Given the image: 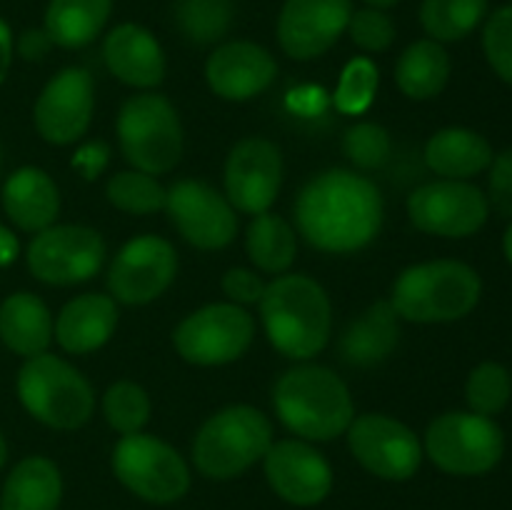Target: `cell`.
I'll use <instances>...</instances> for the list:
<instances>
[{"label":"cell","instance_id":"obj_1","mask_svg":"<svg viewBox=\"0 0 512 510\" xmlns=\"http://www.w3.org/2000/svg\"><path fill=\"white\" fill-rule=\"evenodd\" d=\"M383 213L373 180L343 168L315 175L295 200L300 235L323 253H355L373 243Z\"/></svg>","mask_w":512,"mask_h":510},{"label":"cell","instance_id":"obj_2","mask_svg":"<svg viewBox=\"0 0 512 510\" xmlns=\"http://www.w3.org/2000/svg\"><path fill=\"white\" fill-rule=\"evenodd\" d=\"M260 318L280 355L308 360L328 345L333 308L323 285L308 275H280L265 285Z\"/></svg>","mask_w":512,"mask_h":510},{"label":"cell","instance_id":"obj_3","mask_svg":"<svg viewBox=\"0 0 512 510\" xmlns=\"http://www.w3.org/2000/svg\"><path fill=\"white\" fill-rule=\"evenodd\" d=\"M273 405L290 433L315 443L335 440L355 418L348 385L323 365H298L280 375Z\"/></svg>","mask_w":512,"mask_h":510},{"label":"cell","instance_id":"obj_4","mask_svg":"<svg viewBox=\"0 0 512 510\" xmlns=\"http://www.w3.org/2000/svg\"><path fill=\"white\" fill-rule=\"evenodd\" d=\"M480 275L460 260H433L403 270L393 285L395 313L410 323H450L478 305Z\"/></svg>","mask_w":512,"mask_h":510},{"label":"cell","instance_id":"obj_5","mask_svg":"<svg viewBox=\"0 0 512 510\" xmlns=\"http://www.w3.org/2000/svg\"><path fill=\"white\" fill-rule=\"evenodd\" d=\"M273 445V425L250 405L210 415L193 440V463L205 478L230 480L253 468Z\"/></svg>","mask_w":512,"mask_h":510},{"label":"cell","instance_id":"obj_6","mask_svg":"<svg viewBox=\"0 0 512 510\" xmlns=\"http://www.w3.org/2000/svg\"><path fill=\"white\" fill-rule=\"evenodd\" d=\"M18 398L35 420L55 430L80 428L95 408V393L85 375L50 353L25 360L18 373Z\"/></svg>","mask_w":512,"mask_h":510},{"label":"cell","instance_id":"obj_7","mask_svg":"<svg viewBox=\"0 0 512 510\" xmlns=\"http://www.w3.org/2000/svg\"><path fill=\"white\" fill-rule=\"evenodd\" d=\"M118 140L125 160L148 175L173 170L183 155V125L165 95L143 93L125 100L118 115Z\"/></svg>","mask_w":512,"mask_h":510},{"label":"cell","instance_id":"obj_8","mask_svg":"<svg viewBox=\"0 0 512 510\" xmlns=\"http://www.w3.org/2000/svg\"><path fill=\"white\" fill-rule=\"evenodd\" d=\"M113 473L140 500L170 505L190 490V468L183 455L153 435H123L113 450Z\"/></svg>","mask_w":512,"mask_h":510},{"label":"cell","instance_id":"obj_9","mask_svg":"<svg viewBox=\"0 0 512 510\" xmlns=\"http://www.w3.org/2000/svg\"><path fill=\"white\" fill-rule=\"evenodd\" d=\"M425 453L443 473L483 475L503 458L505 435L488 415L455 410L428 425Z\"/></svg>","mask_w":512,"mask_h":510},{"label":"cell","instance_id":"obj_10","mask_svg":"<svg viewBox=\"0 0 512 510\" xmlns=\"http://www.w3.org/2000/svg\"><path fill=\"white\" fill-rule=\"evenodd\" d=\"M255 335L253 315L235 303H213L190 313L175 328L173 343L180 358L193 365H225L250 348Z\"/></svg>","mask_w":512,"mask_h":510},{"label":"cell","instance_id":"obj_11","mask_svg":"<svg viewBox=\"0 0 512 510\" xmlns=\"http://www.w3.org/2000/svg\"><path fill=\"white\" fill-rule=\"evenodd\" d=\"M105 260V240L85 225H50L28 245V268L48 285L85 283Z\"/></svg>","mask_w":512,"mask_h":510},{"label":"cell","instance_id":"obj_12","mask_svg":"<svg viewBox=\"0 0 512 510\" xmlns=\"http://www.w3.org/2000/svg\"><path fill=\"white\" fill-rule=\"evenodd\" d=\"M345 433L353 458L383 480H410L423 463L418 435L390 415H358Z\"/></svg>","mask_w":512,"mask_h":510},{"label":"cell","instance_id":"obj_13","mask_svg":"<svg viewBox=\"0 0 512 510\" xmlns=\"http://www.w3.org/2000/svg\"><path fill=\"white\" fill-rule=\"evenodd\" d=\"M488 198L465 180H435L408 198V215L423 233L440 238H468L488 220Z\"/></svg>","mask_w":512,"mask_h":510},{"label":"cell","instance_id":"obj_14","mask_svg":"<svg viewBox=\"0 0 512 510\" xmlns=\"http://www.w3.org/2000/svg\"><path fill=\"white\" fill-rule=\"evenodd\" d=\"M165 210L190 245L200 250H220L238 233L235 208L213 185L200 180H178L165 190Z\"/></svg>","mask_w":512,"mask_h":510},{"label":"cell","instance_id":"obj_15","mask_svg":"<svg viewBox=\"0 0 512 510\" xmlns=\"http://www.w3.org/2000/svg\"><path fill=\"white\" fill-rule=\"evenodd\" d=\"M178 273V253L158 235L128 240L115 255L108 273L113 300L125 305H145L163 295Z\"/></svg>","mask_w":512,"mask_h":510},{"label":"cell","instance_id":"obj_16","mask_svg":"<svg viewBox=\"0 0 512 510\" xmlns=\"http://www.w3.org/2000/svg\"><path fill=\"white\" fill-rule=\"evenodd\" d=\"M283 183V158L273 140L245 138L225 163V198L248 215L268 213Z\"/></svg>","mask_w":512,"mask_h":510},{"label":"cell","instance_id":"obj_17","mask_svg":"<svg viewBox=\"0 0 512 510\" xmlns=\"http://www.w3.org/2000/svg\"><path fill=\"white\" fill-rule=\"evenodd\" d=\"M353 0H285L278 15V43L293 60L328 53L348 30Z\"/></svg>","mask_w":512,"mask_h":510},{"label":"cell","instance_id":"obj_18","mask_svg":"<svg viewBox=\"0 0 512 510\" xmlns=\"http://www.w3.org/2000/svg\"><path fill=\"white\" fill-rule=\"evenodd\" d=\"M265 478L275 495L298 508L320 505L333 490V468L305 440H280L263 458Z\"/></svg>","mask_w":512,"mask_h":510},{"label":"cell","instance_id":"obj_19","mask_svg":"<svg viewBox=\"0 0 512 510\" xmlns=\"http://www.w3.org/2000/svg\"><path fill=\"white\" fill-rule=\"evenodd\" d=\"M93 78L83 68H65L35 100V128L48 143L70 145L83 138L93 118Z\"/></svg>","mask_w":512,"mask_h":510},{"label":"cell","instance_id":"obj_20","mask_svg":"<svg viewBox=\"0 0 512 510\" xmlns=\"http://www.w3.org/2000/svg\"><path fill=\"white\" fill-rule=\"evenodd\" d=\"M278 75L273 55L250 40H233L213 50L205 63L210 90L225 100H250L268 90Z\"/></svg>","mask_w":512,"mask_h":510},{"label":"cell","instance_id":"obj_21","mask_svg":"<svg viewBox=\"0 0 512 510\" xmlns=\"http://www.w3.org/2000/svg\"><path fill=\"white\" fill-rule=\"evenodd\" d=\"M110 73L133 88H155L165 78V53L158 38L138 23H120L103 43Z\"/></svg>","mask_w":512,"mask_h":510},{"label":"cell","instance_id":"obj_22","mask_svg":"<svg viewBox=\"0 0 512 510\" xmlns=\"http://www.w3.org/2000/svg\"><path fill=\"white\" fill-rule=\"evenodd\" d=\"M115 325H118L115 300L103 293H85L60 310L55 338L65 353L85 355L108 343Z\"/></svg>","mask_w":512,"mask_h":510},{"label":"cell","instance_id":"obj_23","mask_svg":"<svg viewBox=\"0 0 512 510\" xmlns=\"http://www.w3.org/2000/svg\"><path fill=\"white\" fill-rule=\"evenodd\" d=\"M3 208L25 233L50 228L60 213V193L55 180L40 168H20L5 180Z\"/></svg>","mask_w":512,"mask_h":510},{"label":"cell","instance_id":"obj_24","mask_svg":"<svg viewBox=\"0 0 512 510\" xmlns=\"http://www.w3.org/2000/svg\"><path fill=\"white\" fill-rule=\"evenodd\" d=\"M398 340L400 315L390 300H378L340 335V358L353 368H373L398 348Z\"/></svg>","mask_w":512,"mask_h":510},{"label":"cell","instance_id":"obj_25","mask_svg":"<svg viewBox=\"0 0 512 510\" xmlns=\"http://www.w3.org/2000/svg\"><path fill=\"white\" fill-rule=\"evenodd\" d=\"M0 340L13 353L35 358L53 340V318L38 295L13 293L0 305Z\"/></svg>","mask_w":512,"mask_h":510},{"label":"cell","instance_id":"obj_26","mask_svg":"<svg viewBox=\"0 0 512 510\" xmlns=\"http://www.w3.org/2000/svg\"><path fill=\"white\" fill-rule=\"evenodd\" d=\"M63 478L58 465L45 455L23 458L5 478L0 510H58Z\"/></svg>","mask_w":512,"mask_h":510},{"label":"cell","instance_id":"obj_27","mask_svg":"<svg viewBox=\"0 0 512 510\" xmlns=\"http://www.w3.org/2000/svg\"><path fill=\"white\" fill-rule=\"evenodd\" d=\"M425 163L445 180H468L493 163V148L468 128L438 130L425 145Z\"/></svg>","mask_w":512,"mask_h":510},{"label":"cell","instance_id":"obj_28","mask_svg":"<svg viewBox=\"0 0 512 510\" xmlns=\"http://www.w3.org/2000/svg\"><path fill=\"white\" fill-rule=\"evenodd\" d=\"M113 13V0H50L45 33L60 48H85L103 33Z\"/></svg>","mask_w":512,"mask_h":510},{"label":"cell","instance_id":"obj_29","mask_svg":"<svg viewBox=\"0 0 512 510\" xmlns=\"http://www.w3.org/2000/svg\"><path fill=\"white\" fill-rule=\"evenodd\" d=\"M450 78V55L438 40H415L395 63V80L413 100H430L443 93Z\"/></svg>","mask_w":512,"mask_h":510},{"label":"cell","instance_id":"obj_30","mask_svg":"<svg viewBox=\"0 0 512 510\" xmlns=\"http://www.w3.org/2000/svg\"><path fill=\"white\" fill-rule=\"evenodd\" d=\"M248 258L265 273H288L298 255V238L288 220L273 213H260L250 220L245 235Z\"/></svg>","mask_w":512,"mask_h":510},{"label":"cell","instance_id":"obj_31","mask_svg":"<svg viewBox=\"0 0 512 510\" xmlns=\"http://www.w3.org/2000/svg\"><path fill=\"white\" fill-rule=\"evenodd\" d=\"M488 13V0H423L420 25L430 40L455 43L473 33Z\"/></svg>","mask_w":512,"mask_h":510},{"label":"cell","instance_id":"obj_32","mask_svg":"<svg viewBox=\"0 0 512 510\" xmlns=\"http://www.w3.org/2000/svg\"><path fill=\"white\" fill-rule=\"evenodd\" d=\"M235 20V0H178L175 25L193 45H213L228 35Z\"/></svg>","mask_w":512,"mask_h":510},{"label":"cell","instance_id":"obj_33","mask_svg":"<svg viewBox=\"0 0 512 510\" xmlns=\"http://www.w3.org/2000/svg\"><path fill=\"white\" fill-rule=\"evenodd\" d=\"M108 200L118 210L133 215H150L165 208V188L143 170H125L108 180Z\"/></svg>","mask_w":512,"mask_h":510},{"label":"cell","instance_id":"obj_34","mask_svg":"<svg viewBox=\"0 0 512 510\" xmlns=\"http://www.w3.org/2000/svg\"><path fill=\"white\" fill-rule=\"evenodd\" d=\"M103 413L110 428L118 433H140L150 418V398L140 385L120 380V383L110 385L108 393L103 395Z\"/></svg>","mask_w":512,"mask_h":510},{"label":"cell","instance_id":"obj_35","mask_svg":"<svg viewBox=\"0 0 512 510\" xmlns=\"http://www.w3.org/2000/svg\"><path fill=\"white\" fill-rule=\"evenodd\" d=\"M512 380L500 363H483L470 373L465 385V398L473 413L495 415L510 403Z\"/></svg>","mask_w":512,"mask_h":510},{"label":"cell","instance_id":"obj_36","mask_svg":"<svg viewBox=\"0 0 512 510\" xmlns=\"http://www.w3.org/2000/svg\"><path fill=\"white\" fill-rule=\"evenodd\" d=\"M375 90H378V68L373 60H350L335 88V108L345 115L365 113L373 105Z\"/></svg>","mask_w":512,"mask_h":510},{"label":"cell","instance_id":"obj_37","mask_svg":"<svg viewBox=\"0 0 512 510\" xmlns=\"http://www.w3.org/2000/svg\"><path fill=\"white\" fill-rule=\"evenodd\" d=\"M390 135L378 123H358L345 130L343 153L353 165L363 170H375L390 158Z\"/></svg>","mask_w":512,"mask_h":510},{"label":"cell","instance_id":"obj_38","mask_svg":"<svg viewBox=\"0 0 512 510\" xmlns=\"http://www.w3.org/2000/svg\"><path fill=\"white\" fill-rule=\"evenodd\" d=\"M348 33L350 40L365 53H383L395 43L398 30H395V23L385 10L360 8L350 15Z\"/></svg>","mask_w":512,"mask_h":510},{"label":"cell","instance_id":"obj_39","mask_svg":"<svg viewBox=\"0 0 512 510\" xmlns=\"http://www.w3.org/2000/svg\"><path fill=\"white\" fill-rule=\"evenodd\" d=\"M483 50L490 68L512 85V5L495 10L483 30Z\"/></svg>","mask_w":512,"mask_h":510},{"label":"cell","instance_id":"obj_40","mask_svg":"<svg viewBox=\"0 0 512 510\" xmlns=\"http://www.w3.org/2000/svg\"><path fill=\"white\" fill-rule=\"evenodd\" d=\"M488 195V205H493L500 215L512 218V148L500 153L490 163Z\"/></svg>","mask_w":512,"mask_h":510},{"label":"cell","instance_id":"obj_41","mask_svg":"<svg viewBox=\"0 0 512 510\" xmlns=\"http://www.w3.org/2000/svg\"><path fill=\"white\" fill-rule=\"evenodd\" d=\"M223 290L235 305H253L263 298L265 283L253 270L233 268L223 275Z\"/></svg>","mask_w":512,"mask_h":510},{"label":"cell","instance_id":"obj_42","mask_svg":"<svg viewBox=\"0 0 512 510\" xmlns=\"http://www.w3.org/2000/svg\"><path fill=\"white\" fill-rule=\"evenodd\" d=\"M50 48H53V40L45 33V28L23 30L18 43H15V50H18L20 58L30 60V63H33V60H43L45 55L50 53Z\"/></svg>","mask_w":512,"mask_h":510},{"label":"cell","instance_id":"obj_43","mask_svg":"<svg viewBox=\"0 0 512 510\" xmlns=\"http://www.w3.org/2000/svg\"><path fill=\"white\" fill-rule=\"evenodd\" d=\"M105 158H108V150L103 145H88V148H83L75 155L73 165L83 170L85 178H95L100 173V168L105 165Z\"/></svg>","mask_w":512,"mask_h":510},{"label":"cell","instance_id":"obj_44","mask_svg":"<svg viewBox=\"0 0 512 510\" xmlns=\"http://www.w3.org/2000/svg\"><path fill=\"white\" fill-rule=\"evenodd\" d=\"M13 50H15L13 33H10V28L5 20H0V83L5 80L10 63H13Z\"/></svg>","mask_w":512,"mask_h":510},{"label":"cell","instance_id":"obj_45","mask_svg":"<svg viewBox=\"0 0 512 510\" xmlns=\"http://www.w3.org/2000/svg\"><path fill=\"white\" fill-rule=\"evenodd\" d=\"M18 250H20L18 238H15L8 228H3V225H0V268L13 263V260L18 258Z\"/></svg>","mask_w":512,"mask_h":510},{"label":"cell","instance_id":"obj_46","mask_svg":"<svg viewBox=\"0 0 512 510\" xmlns=\"http://www.w3.org/2000/svg\"><path fill=\"white\" fill-rule=\"evenodd\" d=\"M363 3L368 5V8H375V10H390V8H395L400 0H363Z\"/></svg>","mask_w":512,"mask_h":510},{"label":"cell","instance_id":"obj_47","mask_svg":"<svg viewBox=\"0 0 512 510\" xmlns=\"http://www.w3.org/2000/svg\"><path fill=\"white\" fill-rule=\"evenodd\" d=\"M503 250H505V255H508V260H510V265H512V223H510V228L505 230V238H503Z\"/></svg>","mask_w":512,"mask_h":510},{"label":"cell","instance_id":"obj_48","mask_svg":"<svg viewBox=\"0 0 512 510\" xmlns=\"http://www.w3.org/2000/svg\"><path fill=\"white\" fill-rule=\"evenodd\" d=\"M5 460H8V443H5L3 433H0V468L5 465Z\"/></svg>","mask_w":512,"mask_h":510}]
</instances>
